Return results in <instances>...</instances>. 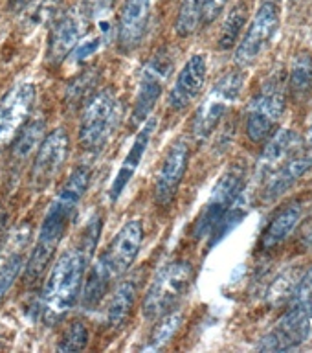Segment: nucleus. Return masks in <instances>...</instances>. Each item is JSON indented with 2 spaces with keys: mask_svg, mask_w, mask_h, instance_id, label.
<instances>
[{
  "mask_svg": "<svg viewBox=\"0 0 312 353\" xmlns=\"http://www.w3.org/2000/svg\"><path fill=\"white\" fill-rule=\"evenodd\" d=\"M99 232L101 221L94 217L81 232L79 241L65 250L55 261L43 291V314L46 324H57L81 298L83 276L98 245Z\"/></svg>",
  "mask_w": 312,
  "mask_h": 353,
  "instance_id": "1",
  "label": "nucleus"
},
{
  "mask_svg": "<svg viewBox=\"0 0 312 353\" xmlns=\"http://www.w3.org/2000/svg\"><path fill=\"white\" fill-rule=\"evenodd\" d=\"M90 184V170L88 165H77L72 171L65 186L61 188L59 195L55 197L50 210L44 215L43 225L39 230V237L33 252L26 265V280L33 281L43 276L46 267L54 258L55 250L63 241L66 228L70 225L72 217L76 214L77 204L81 203L83 195L87 193Z\"/></svg>",
  "mask_w": 312,
  "mask_h": 353,
  "instance_id": "2",
  "label": "nucleus"
},
{
  "mask_svg": "<svg viewBox=\"0 0 312 353\" xmlns=\"http://www.w3.org/2000/svg\"><path fill=\"white\" fill-rule=\"evenodd\" d=\"M193 278L195 270L187 259H175L160 269L143 300V316L147 320H158L171 313L186 296Z\"/></svg>",
  "mask_w": 312,
  "mask_h": 353,
  "instance_id": "3",
  "label": "nucleus"
},
{
  "mask_svg": "<svg viewBox=\"0 0 312 353\" xmlns=\"http://www.w3.org/2000/svg\"><path fill=\"white\" fill-rule=\"evenodd\" d=\"M121 103L109 88L88 99L79 123V143L87 151H99L107 145L121 121Z\"/></svg>",
  "mask_w": 312,
  "mask_h": 353,
  "instance_id": "4",
  "label": "nucleus"
},
{
  "mask_svg": "<svg viewBox=\"0 0 312 353\" xmlns=\"http://www.w3.org/2000/svg\"><path fill=\"white\" fill-rule=\"evenodd\" d=\"M285 83L280 76L269 77L248 105L247 132L252 142H264L274 134V129L287 107Z\"/></svg>",
  "mask_w": 312,
  "mask_h": 353,
  "instance_id": "5",
  "label": "nucleus"
},
{
  "mask_svg": "<svg viewBox=\"0 0 312 353\" xmlns=\"http://www.w3.org/2000/svg\"><path fill=\"white\" fill-rule=\"evenodd\" d=\"M245 184H247V168L239 162L228 168L219 179L217 186L214 188V192L209 195L208 203L195 221L193 236L197 239L208 237L209 232L214 230V226L220 221V217L242 197Z\"/></svg>",
  "mask_w": 312,
  "mask_h": 353,
  "instance_id": "6",
  "label": "nucleus"
},
{
  "mask_svg": "<svg viewBox=\"0 0 312 353\" xmlns=\"http://www.w3.org/2000/svg\"><path fill=\"white\" fill-rule=\"evenodd\" d=\"M173 66H175V61L167 48L156 52L147 61V65L143 66L142 74H140V83H138L136 98H134V109L131 114V123L134 127L145 123V120L151 116L154 105L164 92L165 83L169 79Z\"/></svg>",
  "mask_w": 312,
  "mask_h": 353,
  "instance_id": "7",
  "label": "nucleus"
},
{
  "mask_svg": "<svg viewBox=\"0 0 312 353\" xmlns=\"http://www.w3.org/2000/svg\"><path fill=\"white\" fill-rule=\"evenodd\" d=\"M242 83H245V77L241 72H226L217 81V85L209 90L193 118V134L198 140H204L214 132L220 118L226 114V110L239 98Z\"/></svg>",
  "mask_w": 312,
  "mask_h": 353,
  "instance_id": "8",
  "label": "nucleus"
},
{
  "mask_svg": "<svg viewBox=\"0 0 312 353\" xmlns=\"http://www.w3.org/2000/svg\"><path fill=\"white\" fill-rule=\"evenodd\" d=\"M312 331V309L311 303H292L275 324V327L264 336L263 342L258 344L259 350L264 352H285L300 346L311 336Z\"/></svg>",
  "mask_w": 312,
  "mask_h": 353,
  "instance_id": "9",
  "label": "nucleus"
},
{
  "mask_svg": "<svg viewBox=\"0 0 312 353\" xmlns=\"http://www.w3.org/2000/svg\"><path fill=\"white\" fill-rule=\"evenodd\" d=\"M70 153V140L65 129H55L50 134L44 137L35 154V160L30 171V181H32L33 190H44L52 184L55 176L63 170L66 159Z\"/></svg>",
  "mask_w": 312,
  "mask_h": 353,
  "instance_id": "10",
  "label": "nucleus"
},
{
  "mask_svg": "<svg viewBox=\"0 0 312 353\" xmlns=\"http://www.w3.org/2000/svg\"><path fill=\"white\" fill-rule=\"evenodd\" d=\"M278 28H280V8L274 2H263L258 13L253 15L241 44L237 46V65H252L274 39Z\"/></svg>",
  "mask_w": 312,
  "mask_h": 353,
  "instance_id": "11",
  "label": "nucleus"
},
{
  "mask_svg": "<svg viewBox=\"0 0 312 353\" xmlns=\"http://www.w3.org/2000/svg\"><path fill=\"white\" fill-rule=\"evenodd\" d=\"M143 243V225L140 219H132L121 226V230L116 234V237L110 241L99 258L109 267V270L114 276V280L121 278L127 270L131 269L132 263L136 261L140 248Z\"/></svg>",
  "mask_w": 312,
  "mask_h": 353,
  "instance_id": "12",
  "label": "nucleus"
},
{
  "mask_svg": "<svg viewBox=\"0 0 312 353\" xmlns=\"http://www.w3.org/2000/svg\"><path fill=\"white\" fill-rule=\"evenodd\" d=\"M187 162H189V143H187L186 137H178L167 149L162 165H160L158 175H156V182H154V201L156 203L167 206L173 201L187 170Z\"/></svg>",
  "mask_w": 312,
  "mask_h": 353,
  "instance_id": "13",
  "label": "nucleus"
},
{
  "mask_svg": "<svg viewBox=\"0 0 312 353\" xmlns=\"http://www.w3.org/2000/svg\"><path fill=\"white\" fill-rule=\"evenodd\" d=\"M35 101V87L32 83H21L6 94L0 101V149L19 134L32 112Z\"/></svg>",
  "mask_w": 312,
  "mask_h": 353,
  "instance_id": "14",
  "label": "nucleus"
},
{
  "mask_svg": "<svg viewBox=\"0 0 312 353\" xmlns=\"http://www.w3.org/2000/svg\"><path fill=\"white\" fill-rule=\"evenodd\" d=\"M85 11L72 10L55 19L50 30L46 59L50 65H59L76 50L85 32Z\"/></svg>",
  "mask_w": 312,
  "mask_h": 353,
  "instance_id": "15",
  "label": "nucleus"
},
{
  "mask_svg": "<svg viewBox=\"0 0 312 353\" xmlns=\"http://www.w3.org/2000/svg\"><path fill=\"white\" fill-rule=\"evenodd\" d=\"M206 74H208L206 55L197 54L189 57L186 65L182 66V70L178 72L173 87H171L169 98H167L169 109H187L202 90L204 83H206Z\"/></svg>",
  "mask_w": 312,
  "mask_h": 353,
  "instance_id": "16",
  "label": "nucleus"
},
{
  "mask_svg": "<svg viewBox=\"0 0 312 353\" xmlns=\"http://www.w3.org/2000/svg\"><path fill=\"white\" fill-rule=\"evenodd\" d=\"M153 0H125L118 21V44L121 52H131L142 43L151 19Z\"/></svg>",
  "mask_w": 312,
  "mask_h": 353,
  "instance_id": "17",
  "label": "nucleus"
},
{
  "mask_svg": "<svg viewBox=\"0 0 312 353\" xmlns=\"http://www.w3.org/2000/svg\"><path fill=\"white\" fill-rule=\"evenodd\" d=\"M300 145H302V138L294 129H281L275 132L259 157L256 179L261 182L267 181L274 171L280 170L294 154L300 153Z\"/></svg>",
  "mask_w": 312,
  "mask_h": 353,
  "instance_id": "18",
  "label": "nucleus"
},
{
  "mask_svg": "<svg viewBox=\"0 0 312 353\" xmlns=\"http://www.w3.org/2000/svg\"><path fill=\"white\" fill-rule=\"evenodd\" d=\"M156 125H158V120H156L154 116H151V118L145 120L143 127L140 129L136 138H134V142H132L125 160L121 162L120 170H118V173H116L114 181H112V186H110L109 197L112 203H116V201L120 199L121 193L125 192L127 184L131 182V179L134 176V173H136V170L140 168V164H142L143 157H145V151H147L149 140H151V137H153Z\"/></svg>",
  "mask_w": 312,
  "mask_h": 353,
  "instance_id": "19",
  "label": "nucleus"
},
{
  "mask_svg": "<svg viewBox=\"0 0 312 353\" xmlns=\"http://www.w3.org/2000/svg\"><path fill=\"white\" fill-rule=\"evenodd\" d=\"M312 168V153L294 154L287 164H283L278 171L264 181L263 199L267 203L275 201L283 193L289 192L300 179Z\"/></svg>",
  "mask_w": 312,
  "mask_h": 353,
  "instance_id": "20",
  "label": "nucleus"
},
{
  "mask_svg": "<svg viewBox=\"0 0 312 353\" xmlns=\"http://www.w3.org/2000/svg\"><path fill=\"white\" fill-rule=\"evenodd\" d=\"M138 291H140V274H131L116 287L114 294L107 305V313H105V324L109 325L110 330H118L125 324V320L129 319L136 303Z\"/></svg>",
  "mask_w": 312,
  "mask_h": 353,
  "instance_id": "21",
  "label": "nucleus"
},
{
  "mask_svg": "<svg viewBox=\"0 0 312 353\" xmlns=\"http://www.w3.org/2000/svg\"><path fill=\"white\" fill-rule=\"evenodd\" d=\"M303 215V203L302 201H292L281 208L278 214L274 215V219L270 221L267 230L263 234V248H274L280 243H283L287 237L291 236L294 228L298 226L300 219Z\"/></svg>",
  "mask_w": 312,
  "mask_h": 353,
  "instance_id": "22",
  "label": "nucleus"
},
{
  "mask_svg": "<svg viewBox=\"0 0 312 353\" xmlns=\"http://www.w3.org/2000/svg\"><path fill=\"white\" fill-rule=\"evenodd\" d=\"M114 281V276L109 270V267L103 263V259L98 258V261L92 265V269L88 270L87 281L81 291V305L88 311H92L101 303L110 285Z\"/></svg>",
  "mask_w": 312,
  "mask_h": 353,
  "instance_id": "23",
  "label": "nucleus"
},
{
  "mask_svg": "<svg viewBox=\"0 0 312 353\" xmlns=\"http://www.w3.org/2000/svg\"><path fill=\"white\" fill-rule=\"evenodd\" d=\"M312 87V57L311 54L303 52L296 55L292 61L291 72H289V88L298 98H302Z\"/></svg>",
  "mask_w": 312,
  "mask_h": 353,
  "instance_id": "24",
  "label": "nucleus"
},
{
  "mask_svg": "<svg viewBox=\"0 0 312 353\" xmlns=\"http://www.w3.org/2000/svg\"><path fill=\"white\" fill-rule=\"evenodd\" d=\"M44 120L37 118V120H32L24 129H22L19 134L15 137V142H13V157L17 160L28 159V154L32 153L33 149L41 145V142L44 140Z\"/></svg>",
  "mask_w": 312,
  "mask_h": 353,
  "instance_id": "25",
  "label": "nucleus"
},
{
  "mask_svg": "<svg viewBox=\"0 0 312 353\" xmlns=\"http://www.w3.org/2000/svg\"><path fill=\"white\" fill-rule=\"evenodd\" d=\"M182 324V313L180 311H171L165 316L158 319V324L154 327L153 335L149 336V344L143 350L145 352H154V350H160L164 347L167 342L175 336V333L178 331Z\"/></svg>",
  "mask_w": 312,
  "mask_h": 353,
  "instance_id": "26",
  "label": "nucleus"
},
{
  "mask_svg": "<svg viewBox=\"0 0 312 353\" xmlns=\"http://www.w3.org/2000/svg\"><path fill=\"white\" fill-rule=\"evenodd\" d=\"M202 21V0H184L176 17V35L189 37L197 32L198 24Z\"/></svg>",
  "mask_w": 312,
  "mask_h": 353,
  "instance_id": "27",
  "label": "nucleus"
},
{
  "mask_svg": "<svg viewBox=\"0 0 312 353\" xmlns=\"http://www.w3.org/2000/svg\"><path fill=\"white\" fill-rule=\"evenodd\" d=\"M247 6L245 4H237L233 10L230 11V15L226 17L225 24L220 28V37H219V48L220 50H228L231 48L236 41L241 35V30L247 22Z\"/></svg>",
  "mask_w": 312,
  "mask_h": 353,
  "instance_id": "28",
  "label": "nucleus"
},
{
  "mask_svg": "<svg viewBox=\"0 0 312 353\" xmlns=\"http://www.w3.org/2000/svg\"><path fill=\"white\" fill-rule=\"evenodd\" d=\"M242 199V197H241ZM241 199L237 201L233 206H231L228 212H226L222 217H220V221L217 223V225L214 226V230L209 232V241H208V247L211 248L214 245H217V243H220L222 239H225L230 232H233L237 228V226L241 225V221L245 219V215H247V210L242 208L241 204Z\"/></svg>",
  "mask_w": 312,
  "mask_h": 353,
  "instance_id": "29",
  "label": "nucleus"
},
{
  "mask_svg": "<svg viewBox=\"0 0 312 353\" xmlns=\"http://www.w3.org/2000/svg\"><path fill=\"white\" fill-rule=\"evenodd\" d=\"M22 265H24V258L21 254H11L10 258L6 259L4 265L0 267V302L4 300L6 292L10 291L11 285L15 283L17 276L21 272Z\"/></svg>",
  "mask_w": 312,
  "mask_h": 353,
  "instance_id": "30",
  "label": "nucleus"
},
{
  "mask_svg": "<svg viewBox=\"0 0 312 353\" xmlns=\"http://www.w3.org/2000/svg\"><path fill=\"white\" fill-rule=\"evenodd\" d=\"M88 344V330L83 322H74L59 344V352H79Z\"/></svg>",
  "mask_w": 312,
  "mask_h": 353,
  "instance_id": "31",
  "label": "nucleus"
},
{
  "mask_svg": "<svg viewBox=\"0 0 312 353\" xmlns=\"http://www.w3.org/2000/svg\"><path fill=\"white\" fill-rule=\"evenodd\" d=\"M94 74H96V70H85L81 72L79 76L72 79L70 85L66 87V99H68L70 103L79 101V99H81L83 96L90 90V88H92Z\"/></svg>",
  "mask_w": 312,
  "mask_h": 353,
  "instance_id": "32",
  "label": "nucleus"
},
{
  "mask_svg": "<svg viewBox=\"0 0 312 353\" xmlns=\"http://www.w3.org/2000/svg\"><path fill=\"white\" fill-rule=\"evenodd\" d=\"M291 300L292 303H303L312 300V267L300 278V281L296 283V289L292 292Z\"/></svg>",
  "mask_w": 312,
  "mask_h": 353,
  "instance_id": "33",
  "label": "nucleus"
},
{
  "mask_svg": "<svg viewBox=\"0 0 312 353\" xmlns=\"http://www.w3.org/2000/svg\"><path fill=\"white\" fill-rule=\"evenodd\" d=\"M99 46H101V37H92L88 39V41H83V43L77 44L76 50L72 52V57H74V61H77V63H81V61L88 59L90 55L96 54L99 50Z\"/></svg>",
  "mask_w": 312,
  "mask_h": 353,
  "instance_id": "34",
  "label": "nucleus"
},
{
  "mask_svg": "<svg viewBox=\"0 0 312 353\" xmlns=\"http://www.w3.org/2000/svg\"><path fill=\"white\" fill-rule=\"evenodd\" d=\"M228 0H202V22H211L222 13Z\"/></svg>",
  "mask_w": 312,
  "mask_h": 353,
  "instance_id": "35",
  "label": "nucleus"
},
{
  "mask_svg": "<svg viewBox=\"0 0 312 353\" xmlns=\"http://www.w3.org/2000/svg\"><path fill=\"white\" fill-rule=\"evenodd\" d=\"M114 0H85L83 2V11L87 17H98L103 11H107L112 6Z\"/></svg>",
  "mask_w": 312,
  "mask_h": 353,
  "instance_id": "36",
  "label": "nucleus"
},
{
  "mask_svg": "<svg viewBox=\"0 0 312 353\" xmlns=\"http://www.w3.org/2000/svg\"><path fill=\"white\" fill-rule=\"evenodd\" d=\"M35 0H8V6H10L13 11H22L26 10L28 6L33 4Z\"/></svg>",
  "mask_w": 312,
  "mask_h": 353,
  "instance_id": "37",
  "label": "nucleus"
},
{
  "mask_svg": "<svg viewBox=\"0 0 312 353\" xmlns=\"http://www.w3.org/2000/svg\"><path fill=\"white\" fill-rule=\"evenodd\" d=\"M6 225H8V217L6 214H0V248L6 241Z\"/></svg>",
  "mask_w": 312,
  "mask_h": 353,
  "instance_id": "38",
  "label": "nucleus"
},
{
  "mask_svg": "<svg viewBox=\"0 0 312 353\" xmlns=\"http://www.w3.org/2000/svg\"><path fill=\"white\" fill-rule=\"evenodd\" d=\"M309 303H311V309H312V300H311V302H309Z\"/></svg>",
  "mask_w": 312,
  "mask_h": 353,
  "instance_id": "39",
  "label": "nucleus"
}]
</instances>
